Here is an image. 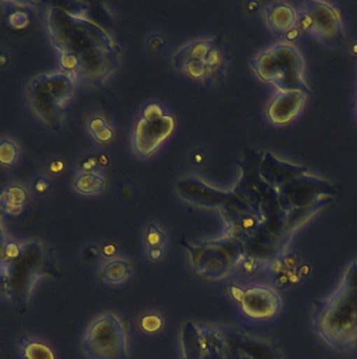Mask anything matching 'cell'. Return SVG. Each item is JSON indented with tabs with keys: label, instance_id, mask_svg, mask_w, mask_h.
<instances>
[{
	"label": "cell",
	"instance_id": "cell-11",
	"mask_svg": "<svg viewBox=\"0 0 357 359\" xmlns=\"http://www.w3.org/2000/svg\"><path fill=\"white\" fill-rule=\"evenodd\" d=\"M306 94L302 92H279L269 104L268 117L274 125L291 121L304 108Z\"/></svg>",
	"mask_w": 357,
	"mask_h": 359
},
{
	"label": "cell",
	"instance_id": "cell-9",
	"mask_svg": "<svg viewBox=\"0 0 357 359\" xmlns=\"http://www.w3.org/2000/svg\"><path fill=\"white\" fill-rule=\"evenodd\" d=\"M174 128L172 117L161 116L155 118L143 117L136 128L134 144L139 154L146 157L153 154L155 149L172 134Z\"/></svg>",
	"mask_w": 357,
	"mask_h": 359
},
{
	"label": "cell",
	"instance_id": "cell-22",
	"mask_svg": "<svg viewBox=\"0 0 357 359\" xmlns=\"http://www.w3.org/2000/svg\"><path fill=\"white\" fill-rule=\"evenodd\" d=\"M162 256H163V250H162V248H155V249L148 250V257L150 258V260H153V262H157Z\"/></svg>",
	"mask_w": 357,
	"mask_h": 359
},
{
	"label": "cell",
	"instance_id": "cell-21",
	"mask_svg": "<svg viewBox=\"0 0 357 359\" xmlns=\"http://www.w3.org/2000/svg\"><path fill=\"white\" fill-rule=\"evenodd\" d=\"M16 146L13 142H4L0 144V163L10 165L16 159Z\"/></svg>",
	"mask_w": 357,
	"mask_h": 359
},
{
	"label": "cell",
	"instance_id": "cell-12",
	"mask_svg": "<svg viewBox=\"0 0 357 359\" xmlns=\"http://www.w3.org/2000/svg\"><path fill=\"white\" fill-rule=\"evenodd\" d=\"M180 195L186 201L204 207H218L228 203L230 193L220 192L210 188L197 180H185L178 184Z\"/></svg>",
	"mask_w": 357,
	"mask_h": 359
},
{
	"label": "cell",
	"instance_id": "cell-4",
	"mask_svg": "<svg viewBox=\"0 0 357 359\" xmlns=\"http://www.w3.org/2000/svg\"><path fill=\"white\" fill-rule=\"evenodd\" d=\"M252 67L262 81L274 86L279 92L311 93L304 79V58L291 43H277L262 52L252 62Z\"/></svg>",
	"mask_w": 357,
	"mask_h": 359
},
{
	"label": "cell",
	"instance_id": "cell-18",
	"mask_svg": "<svg viewBox=\"0 0 357 359\" xmlns=\"http://www.w3.org/2000/svg\"><path fill=\"white\" fill-rule=\"evenodd\" d=\"M165 234L163 231L155 226V224H149L145 233V241H146L148 249H155V248H162L165 243Z\"/></svg>",
	"mask_w": 357,
	"mask_h": 359
},
{
	"label": "cell",
	"instance_id": "cell-1",
	"mask_svg": "<svg viewBox=\"0 0 357 359\" xmlns=\"http://www.w3.org/2000/svg\"><path fill=\"white\" fill-rule=\"evenodd\" d=\"M50 28L62 53L61 64L71 77H79L90 85H102L119 67V47L94 22L56 10Z\"/></svg>",
	"mask_w": 357,
	"mask_h": 359
},
{
	"label": "cell",
	"instance_id": "cell-10",
	"mask_svg": "<svg viewBox=\"0 0 357 359\" xmlns=\"http://www.w3.org/2000/svg\"><path fill=\"white\" fill-rule=\"evenodd\" d=\"M308 173L304 165L277 158L272 153H265L260 163V174L271 188L277 189L286 182Z\"/></svg>",
	"mask_w": 357,
	"mask_h": 359
},
{
	"label": "cell",
	"instance_id": "cell-19",
	"mask_svg": "<svg viewBox=\"0 0 357 359\" xmlns=\"http://www.w3.org/2000/svg\"><path fill=\"white\" fill-rule=\"evenodd\" d=\"M140 327L146 333H157L163 327V319L157 314H147L141 318Z\"/></svg>",
	"mask_w": 357,
	"mask_h": 359
},
{
	"label": "cell",
	"instance_id": "cell-2",
	"mask_svg": "<svg viewBox=\"0 0 357 359\" xmlns=\"http://www.w3.org/2000/svg\"><path fill=\"white\" fill-rule=\"evenodd\" d=\"M313 330L328 346L340 352L357 348V260L327 298L315 302Z\"/></svg>",
	"mask_w": 357,
	"mask_h": 359
},
{
	"label": "cell",
	"instance_id": "cell-15",
	"mask_svg": "<svg viewBox=\"0 0 357 359\" xmlns=\"http://www.w3.org/2000/svg\"><path fill=\"white\" fill-rule=\"evenodd\" d=\"M132 274V266L124 258H113L103 266L101 276L109 285H121Z\"/></svg>",
	"mask_w": 357,
	"mask_h": 359
},
{
	"label": "cell",
	"instance_id": "cell-14",
	"mask_svg": "<svg viewBox=\"0 0 357 359\" xmlns=\"http://www.w3.org/2000/svg\"><path fill=\"white\" fill-rule=\"evenodd\" d=\"M218 41L216 39H207V41H193L189 45L185 46L178 53L174 55V64L176 68L180 69L190 60H206L212 48Z\"/></svg>",
	"mask_w": 357,
	"mask_h": 359
},
{
	"label": "cell",
	"instance_id": "cell-17",
	"mask_svg": "<svg viewBox=\"0 0 357 359\" xmlns=\"http://www.w3.org/2000/svg\"><path fill=\"white\" fill-rule=\"evenodd\" d=\"M76 189L84 194H94L100 192L104 187V180L96 174H84L78 178Z\"/></svg>",
	"mask_w": 357,
	"mask_h": 359
},
{
	"label": "cell",
	"instance_id": "cell-8",
	"mask_svg": "<svg viewBox=\"0 0 357 359\" xmlns=\"http://www.w3.org/2000/svg\"><path fill=\"white\" fill-rule=\"evenodd\" d=\"M304 25L319 39H338L344 36L340 12L323 1H308L306 4Z\"/></svg>",
	"mask_w": 357,
	"mask_h": 359
},
{
	"label": "cell",
	"instance_id": "cell-23",
	"mask_svg": "<svg viewBox=\"0 0 357 359\" xmlns=\"http://www.w3.org/2000/svg\"><path fill=\"white\" fill-rule=\"evenodd\" d=\"M356 110H357V104H356Z\"/></svg>",
	"mask_w": 357,
	"mask_h": 359
},
{
	"label": "cell",
	"instance_id": "cell-3",
	"mask_svg": "<svg viewBox=\"0 0 357 359\" xmlns=\"http://www.w3.org/2000/svg\"><path fill=\"white\" fill-rule=\"evenodd\" d=\"M181 342L183 359H281L270 342L195 323H185Z\"/></svg>",
	"mask_w": 357,
	"mask_h": 359
},
{
	"label": "cell",
	"instance_id": "cell-20",
	"mask_svg": "<svg viewBox=\"0 0 357 359\" xmlns=\"http://www.w3.org/2000/svg\"><path fill=\"white\" fill-rule=\"evenodd\" d=\"M90 130H92L94 136L101 142H108L113 137V131L105 125L104 121L101 118L94 119L90 123Z\"/></svg>",
	"mask_w": 357,
	"mask_h": 359
},
{
	"label": "cell",
	"instance_id": "cell-7",
	"mask_svg": "<svg viewBox=\"0 0 357 359\" xmlns=\"http://www.w3.org/2000/svg\"><path fill=\"white\" fill-rule=\"evenodd\" d=\"M231 293L241 304L246 316L255 320H266L279 314L281 300L271 287L253 285L246 290L231 287Z\"/></svg>",
	"mask_w": 357,
	"mask_h": 359
},
{
	"label": "cell",
	"instance_id": "cell-13",
	"mask_svg": "<svg viewBox=\"0 0 357 359\" xmlns=\"http://www.w3.org/2000/svg\"><path fill=\"white\" fill-rule=\"evenodd\" d=\"M269 26L276 31H287L295 25L296 13L287 4L274 3L266 9Z\"/></svg>",
	"mask_w": 357,
	"mask_h": 359
},
{
	"label": "cell",
	"instance_id": "cell-6",
	"mask_svg": "<svg viewBox=\"0 0 357 359\" xmlns=\"http://www.w3.org/2000/svg\"><path fill=\"white\" fill-rule=\"evenodd\" d=\"M279 207L286 213L304 210L333 198L335 188L329 180L304 174L276 189Z\"/></svg>",
	"mask_w": 357,
	"mask_h": 359
},
{
	"label": "cell",
	"instance_id": "cell-5",
	"mask_svg": "<svg viewBox=\"0 0 357 359\" xmlns=\"http://www.w3.org/2000/svg\"><path fill=\"white\" fill-rule=\"evenodd\" d=\"M88 359H128L125 325L115 313L107 312L90 323L81 342Z\"/></svg>",
	"mask_w": 357,
	"mask_h": 359
},
{
	"label": "cell",
	"instance_id": "cell-16",
	"mask_svg": "<svg viewBox=\"0 0 357 359\" xmlns=\"http://www.w3.org/2000/svg\"><path fill=\"white\" fill-rule=\"evenodd\" d=\"M21 346L24 359H56L54 351L40 340L25 336Z\"/></svg>",
	"mask_w": 357,
	"mask_h": 359
}]
</instances>
